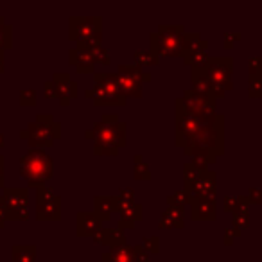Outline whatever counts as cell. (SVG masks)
<instances>
[{
    "label": "cell",
    "instance_id": "11",
    "mask_svg": "<svg viewBox=\"0 0 262 262\" xmlns=\"http://www.w3.org/2000/svg\"><path fill=\"white\" fill-rule=\"evenodd\" d=\"M76 223H77V235L79 237L95 235V233L101 230V221H99L95 214L81 212V214H77Z\"/></svg>",
    "mask_w": 262,
    "mask_h": 262
},
{
    "label": "cell",
    "instance_id": "24",
    "mask_svg": "<svg viewBox=\"0 0 262 262\" xmlns=\"http://www.w3.org/2000/svg\"><path fill=\"white\" fill-rule=\"evenodd\" d=\"M250 77H262V56H255L248 61Z\"/></svg>",
    "mask_w": 262,
    "mask_h": 262
},
{
    "label": "cell",
    "instance_id": "16",
    "mask_svg": "<svg viewBox=\"0 0 262 262\" xmlns=\"http://www.w3.org/2000/svg\"><path fill=\"white\" fill-rule=\"evenodd\" d=\"M94 239L97 241V243L110 244L112 248L124 246V237H122V232H120V230H99V232L94 235Z\"/></svg>",
    "mask_w": 262,
    "mask_h": 262
},
{
    "label": "cell",
    "instance_id": "36",
    "mask_svg": "<svg viewBox=\"0 0 262 262\" xmlns=\"http://www.w3.org/2000/svg\"><path fill=\"white\" fill-rule=\"evenodd\" d=\"M6 51H0V74L6 72V56H4Z\"/></svg>",
    "mask_w": 262,
    "mask_h": 262
},
{
    "label": "cell",
    "instance_id": "26",
    "mask_svg": "<svg viewBox=\"0 0 262 262\" xmlns=\"http://www.w3.org/2000/svg\"><path fill=\"white\" fill-rule=\"evenodd\" d=\"M92 56H94V61L106 63V65L110 63V54H108V51H104L102 47H95L94 51H92Z\"/></svg>",
    "mask_w": 262,
    "mask_h": 262
},
{
    "label": "cell",
    "instance_id": "4",
    "mask_svg": "<svg viewBox=\"0 0 262 262\" xmlns=\"http://www.w3.org/2000/svg\"><path fill=\"white\" fill-rule=\"evenodd\" d=\"M20 174L29 187H41L52 176V158L43 149H31L20 158Z\"/></svg>",
    "mask_w": 262,
    "mask_h": 262
},
{
    "label": "cell",
    "instance_id": "10",
    "mask_svg": "<svg viewBox=\"0 0 262 262\" xmlns=\"http://www.w3.org/2000/svg\"><path fill=\"white\" fill-rule=\"evenodd\" d=\"M69 61L70 65H74L77 69V72L81 74H88L94 72V56L92 52L83 51V49H70L69 51Z\"/></svg>",
    "mask_w": 262,
    "mask_h": 262
},
{
    "label": "cell",
    "instance_id": "9",
    "mask_svg": "<svg viewBox=\"0 0 262 262\" xmlns=\"http://www.w3.org/2000/svg\"><path fill=\"white\" fill-rule=\"evenodd\" d=\"M51 81L54 83L61 106H69L70 101L77 95V84L70 79L69 74H54Z\"/></svg>",
    "mask_w": 262,
    "mask_h": 262
},
{
    "label": "cell",
    "instance_id": "35",
    "mask_svg": "<svg viewBox=\"0 0 262 262\" xmlns=\"http://www.w3.org/2000/svg\"><path fill=\"white\" fill-rule=\"evenodd\" d=\"M225 40H226V47H230V45H232V40H239V34H228L226 33L225 34Z\"/></svg>",
    "mask_w": 262,
    "mask_h": 262
},
{
    "label": "cell",
    "instance_id": "20",
    "mask_svg": "<svg viewBox=\"0 0 262 262\" xmlns=\"http://www.w3.org/2000/svg\"><path fill=\"white\" fill-rule=\"evenodd\" d=\"M119 74L122 76H127V77H133L137 81H149L151 76L142 72L140 67H133V65H119Z\"/></svg>",
    "mask_w": 262,
    "mask_h": 262
},
{
    "label": "cell",
    "instance_id": "34",
    "mask_svg": "<svg viewBox=\"0 0 262 262\" xmlns=\"http://www.w3.org/2000/svg\"><path fill=\"white\" fill-rule=\"evenodd\" d=\"M235 205H237V198H225V210L226 212H235Z\"/></svg>",
    "mask_w": 262,
    "mask_h": 262
},
{
    "label": "cell",
    "instance_id": "37",
    "mask_svg": "<svg viewBox=\"0 0 262 262\" xmlns=\"http://www.w3.org/2000/svg\"><path fill=\"white\" fill-rule=\"evenodd\" d=\"M6 146V135L0 131V147H4Z\"/></svg>",
    "mask_w": 262,
    "mask_h": 262
},
{
    "label": "cell",
    "instance_id": "1",
    "mask_svg": "<svg viewBox=\"0 0 262 262\" xmlns=\"http://www.w3.org/2000/svg\"><path fill=\"white\" fill-rule=\"evenodd\" d=\"M86 137H94L95 155H117L119 147L126 146V124L115 115H104Z\"/></svg>",
    "mask_w": 262,
    "mask_h": 262
},
{
    "label": "cell",
    "instance_id": "19",
    "mask_svg": "<svg viewBox=\"0 0 262 262\" xmlns=\"http://www.w3.org/2000/svg\"><path fill=\"white\" fill-rule=\"evenodd\" d=\"M13 47V27L0 16V51H8Z\"/></svg>",
    "mask_w": 262,
    "mask_h": 262
},
{
    "label": "cell",
    "instance_id": "12",
    "mask_svg": "<svg viewBox=\"0 0 262 262\" xmlns=\"http://www.w3.org/2000/svg\"><path fill=\"white\" fill-rule=\"evenodd\" d=\"M115 84H117V90H119L126 99L127 97H142V83L133 79V77L117 74Z\"/></svg>",
    "mask_w": 262,
    "mask_h": 262
},
{
    "label": "cell",
    "instance_id": "6",
    "mask_svg": "<svg viewBox=\"0 0 262 262\" xmlns=\"http://www.w3.org/2000/svg\"><path fill=\"white\" fill-rule=\"evenodd\" d=\"M4 203L8 221L29 219V189H8L4 187Z\"/></svg>",
    "mask_w": 262,
    "mask_h": 262
},
{
    "label": "cell",
    "instance_id": "33",
    "mask_svg": "<svg viewBox=\"0 0 262 262\" xmlns=\"http://www.w3.org/2000/svg\"><path fill=\"white\" fill-rule=\"evenodd\" d=\"M6 185V160L4 155H0V189H4Z\"/></svg>",
    "mask_w": 262,
    "mask_h": 262
},
{
    "label": "cell",
    "instance_id": "29",
    "mask_svg": "<svg viewBox=\"0 0 262 262\" xmlns=\"http://www.w3.org/2000/svg\"><path fill=\"white\" fill-rule=\"evenodd\" d=\"M158 243H160V239H158V237H149V239H144V248H146V250H149L151 253H157L158 250H160V248H158Z\"/></svg>",
    "mask_w": 262,
    "mask_h": 262
},
{
    "label": "cell",
    "instance_id": "22",
    "mask_svg": "<svg viewBox=\"0 0 262 262\" xmlns=\"http://www.w3.org/2000/svg\"><path fill=\"white\" fill-rule=\"evenodd\" d=\"M135 178L137 180H147L151 176V172H149V167L146 165V162H144V158L140 157V155H137L135 157Z\"/></svg>",
    "mask_w": 262,
    "mask_h": 262
},
{
    "label": "cell",
    "instance_id": "7",
    "mask_svg": "<svg viewBox=\"0 0 262 262\" xmlns=\"http://www.w3.org/2000/svg\"><path fill=\"white\" fill-rule=\"evenodd\" d=\"M36 217L38 221H58L61 217V198L49 187L36 189Z\"/></svg>",
    "mask_w": 262,
    "mask_h": 262
},
{
    "label": "cell",
    "instance_id": "25",
    "mask_svg": "<svg viewBox=\"0 0 262 262\" xmlns=\"http://www.w3.org/2000/svg\"><path fill=\"white\" fill-rule=\"evenodd\" d=\"M248 94L250 97H262V77H250Z\"/></svg>",
    "mask_w": 262,
    "mask_h": 262
},
{
    "label": "cell",
    "instance_id": "28",
    "mask_svg": "<svg viewBox=\"0 0 262 262\" xmlns=\"http://www.w3.org/2000/svg\"><path fill=\"white\" fill-rule=\"evenodd\" d=\"M43 95L47 99H58V92H56V86H54V83H52V81H45Z\"/></svg>",
    "mask_w": 262,
    "mask_h": 262
},
{
    "label": "cell",
    "instance_id": "2",
    "mask_svg": "<svg viewBox=\"0 0 262 262\" xmlns=\"http://www.w3.org/2000/svg\"><path fill=\"white\" fill-rule=\"evenodd\" d=\"M192 74L201 76L210 86L212 97H223L225 90L232 88V59L230 58H208L201 67L192 69Z\"/></svg>",
    "mask_w": 262,
    "mask_h": 262
},
{
    "label": "cell",
    "instance_id": "27",
    "mask_svg": "<svg viewBox=\"0 0 262 262\" xmlns=\"http://www.w3.org/2000/svg\"><path fill=\"white\" fill-rule=\"evenodd\" d=\"M233 225L237 226V230L244 228L248 225V212H235L233 214Z\"/></svg>",
    "mask_w": 262,
    "mask_h": 262
},
{
    "label": "cell",
    "instance_id": "13",
    "mask_svg": "<svg viewBox=\"0 0 262 262\" xmlns=\"http://www.w3.org/2000/svg\"><path fill=\"white\" fill-rule=\"evenodd\" d=\"M119 212H120V221H119L120 230L129 228V226L135 225V221L142 219V205H135V203L124 205V207L119 208Z\"/></svg>",
    "mask_w": 262,
    "mask_h": 262
},
{
    "label": "cell",
    "instance_id": "15",
    "mask_svg": "<svg viewBox=\"0 0 262 262\" xmlns=\"http://www.w3.org/2000/svg\"><path fill=\"white\" fill-rule=\"evenodd\" d=\"M11 262H36V246L16 244L11 248Z\"/></svg>",
    "mask_w": 262,
    "mask_h": 262
},
{
    "label": "cell",
    "instance_id": "30",
    "mask_svg": "<svg viewBox=\"0 0 262 262\" xmlns=\"http://www.w3.org/2000/svg\"><path fill=\"white\" fill-rule=\"evenodd\" d=\"M248 201H251V203H262V190L250 189V192H248Z\"/></svg>",
    "mask_w": 262,
    "mask_h": 262
},
{
    "label": "cell",
    "instance_id": "21",
    "mask_svg": "<svg viewBox=\"0 0 262 262\" xmlns=\"http://www.w3.org/2000/svg\"><path fill=\"white\" fill-rule=\"evenodd\" d=\"M38 104V92L34 88H27V90L20 92V106H36Z\"/></svg>",
    "mask_w": 262,
    "mask_h": 262
},
{
    "label": "cell",
    "instance_id": "23",
    "mask_svg": "<svg viewBox=\"0 0 262 262\" xmlns=\"http://www.w3.org/2000/svg\"><path fill=\"white\" fill-rule=\"evenodd\" d=\"M135 61L140 65H158V56L155 52L147 51H137L135 52Z\"/></svg>",
    "mask_w": 262,
    "mask_h": 262
},
{
    "label": "cell",
    "instance_id": "32",
    "mask_svg": "<svg viewBox=\"0 0 262 262\" xmlns=\"http://www.w3.org/2000/svg\"><path fill=\"white\" fill-rule=\"evenodd\" d=\"M6 223H8V214H6V203H4V198L0 196V228H4Z\"/></svg>",
    "mask_w": 262,
    "mask_h": 262
},
{
    "label": "cell",
    "instance_id": "31",
    "mask_svg": "<svg viewBox=\"0 0 262 262\" xmlns=\"http://www.w3.org/2000/svg\"><path fill=\"white\" fill-rule=\"evenodd\" d=\"M133 262H149L146 253H142V248H133Z\"/></svg>",
    "mask_w": 262,
    "mask_h": 262
},
{
    "label": "cell",
    "instance_id": "18",
    "mask_svg": "<svg viewBox=\"0 0 262 262\" xmlns=\"http://www.w3.org/2000/svg\"><path fill=\"white\" fill-rule=\"evenodd\" d=\"M162 228H182L183 226V215L182 210H176V208H169L165 214H162L160 219Z\"/></svg>",
    "mask_w": 262,
    "mask_h": 262
},
{
    "label": "cell",
    "instance_id": "3",
    "mask_svg": "<svg viewBox=\"0 0 262 262\" xmlns=\"http://www.w3.org/2000/svg\"><path fill=\"white\" fill-rule=\"evenodd\" d=\"M20 137L27 139L31 149L51 147L54 140L61 137V124L56 122L51 113H38L36 120L27 124V129H24Z\"/></svg>",
    "mask_w": 262,
    "mask_h": 262
},
{
    "label": "cell",
    "instance_id": "8",
    "mask_svg": "<svg viewBox=\"0 0 262 262\" xmlns=\"http://www.w3.org/2000/svg\"><path fill=\"white\" fill-rule=\"evenodd\" d=\"M69 36L72 41H86L101 34V18L97 16H72L69 20Z\"/></svg>",
    "mask_w": 262,
    "mask_h": 262
},
{
    "label": "cell",
    "instance_id": "14",
    "mask_svg": "<svg viewBox=\"0 0 262 262\" xmlns=\"http://www.w3.org/2000/svg\"><path fill=\"white\" fill-rule=\"evenodd\" d=\"M192 217L194 219H214L215 203L214 200H196L192 201Z\"/></svg>",
    "mask_w": 262,
    "mask_h": 262
},
{
    "label": "cell",
    "instance_id": "17",
    "mask_svg": "<svg viewBox=\"0 0 262 262\" xmlns=\"http://www.w3.org/2000/svg\"><path fill=\"white\" fill-rule=\"evenodd\" d=\"M117 210L115 207V198H95V212L97 219H110V215Z\"/></svg>",
    "mask_w": 262,
    "mask_h": 262
},
{
    "label": "cell",
    "instance_id": "5",
    "mask_svg": "<svg viewBox=\"0 0 262 262\" xmlns=\"http://www.w3.org/2000/svg\"><path fill=\"white\" fill-rule=\"evenodd\" d=\"M86 97L92 99L95 104H113L124 106L126 97L117 90L115 76L110 74H95V84L92 90H86Z\"/></svg>",
    "mask_w": 262,
    "mask_h": 262
}]
</instances>
